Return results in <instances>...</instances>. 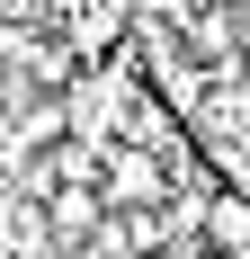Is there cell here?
Listing matches in <instances>:
<instances>
[{"instance_id": "3", "label": "cell", "mask_w": 250, "mask_h": 259, "mask_svg": "<svg viewBox=\"0 0 250 259\" xmlns=\"http://www.w3.org/2000/svg\"><path fill=\"white\" fill-rule=\"evenodd\" d=\"M241 63H250V54H241Z\"/></svg>"}, {"instance_id": "2", "label": "cell", "mask_w": 250, "mask_h": 259, "mask_svg": "<svg viewBox=\"0 0 250 259\" xmlns=\"http://www.w3.org/2000/svg\"><path fill=\"white\" fill-rule=\"evenodd\" d=\"M197 233H205V250H224V259H250V197H241V188L205 197V206H197Z\"/></svg>"}, {"instance_id": "1", "label": "cell", "mask_w": 250, "mask_h": 259, "mask_svg": "<svg viewBox=\"0 0 250 259\" xmlns=\"http://www.w3.org/2000/svg\"><path fill=\"white\" fill-rule=\"evenodd\" d=\"M45 233H54V241H99V233H107V197H99V179L54 188V197H45Z\"/></svg>"}]
</instances>
